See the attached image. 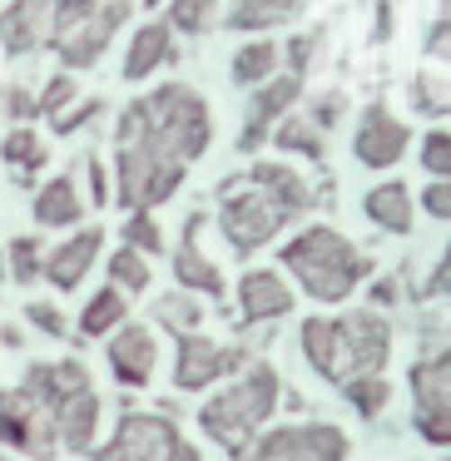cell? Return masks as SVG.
<instances>
[{
  "label": "cell",
  "instance_id": "6da1fadb",
  "mask_svg": "<svg viewBox=\"0 0 451 461\" xmlns=\"http://www.w3.org/2000/svg\"><path fill=\"white\" fill-rule=\"evenodd\" d=\"M209 140H213L209 100L184 80H169L159 90H149L144 100H130L120 124H114V144L154 154V159H169V164H184V169L194 159H203Z\"/></svg>",
  "mask_w": 451,
  "mask_h": 461
},
{
  "label": "cell",
  "instance_id": "7a4b0ae2",
  "mask_svg": "<svg viewBox=\"0 0 451 461\" xmlns=\"http://www.w3.org/2000/svg\"><path fill=\"white\" fill-rule=\"evenodd\" d=\"M283 273L298 283L308 298L318 303H342L357 293V283L372 273V258L347 239V233L328 229V223H308L302 233H293L278 253Z\"/></svg>",
  "mask_w": 451,
  "mask_h": 461
},
{
  "label": "cell",
  "instance_id": "3957f363",
  "mask_svg": "<svg viewBox=\"0 0 451 461\" xmlns=\"http://www.w3.org/2000/svg\"><path fill=\"white\" fill-rule=\"evenodd\" d=\"M278 402H283V377L268 367V362H248L243 377H233L229 387L213 392V397L199 407V427H203V437H209L213 447H223L233 456V451H243L263 427H268V417L278 411Z\"/></svg>",
  "mask_w": 451,
  "mask_h": 461
},
{
  "label": "cell",
  "instance_id": "277c9868",
  "mask_svg": "<svg viewBox=\"0 0 451 461\" xmlns=\"http://www.w3.org/2000/svg\"><path fill=\"white\" fill-rule=\"evenodd\" d=\"M95 461H203L199 447L164 411H124Z\"/></svg>",
  "mask_w": 451,
  "mask_h": 461
},
{
  "label": "cell",
  "instance_id": "5b68a950",
  "mask_svg": "<svg viewBox=\"0 0 451 461\" xmlns=\"http://www.w3.org/2000/svg\"><path fill=\"white\" fill-rule=\"evenodd\" d=\"M288 223H293L288 213H283L268 194L253 189L248 179H229L219 189V229H223V239H229L233 253H258L263 243H273Z\"/></svg>",
  "mask_w": 451,
  "mask_h": 461
},
{
  "label": "cell",
  "instance_id": "8992f818",
  "mask_svg": "<svg viewBox=\"0 0 451 461\" xmlns=\"http://www.w3.org/2000/svg\"><path fill=\"white\" fill-rule=\"evenodd\" d=\"M411 387V427L421 431V441L446 447L451 441V357L446 342H431L427 352H417L407 372Z\"/></svg>",
  "mask_w": 451,
  "mask_h": 461
},
{
  "label": "cell",
  "instance_id": "52a82bcc",
  "mask_svg": "<svg viewBox=\"0 0 451 461\" xmlns=\"http://www.w3.org/2000/svg\"><path fill=\"white\" fill-rule=\"evenodd\" d=\"M352 441L332 421H293V427L258 431L233 461H347Z\"/></svg>",
  "mask_w": 451,
  "mask_h": 461
},
{
  "label": "cell",
  "instance_id": "ba28073f",
  "mask_svg": "<svg viewBox=\"0 0 451 461\" xmlns=\"http://www.w3.org/2000/svg\"><path fill=\"white\" fill-rule=\"evenodd\" d=\"M184 164H169V159H154V154H140V149H124L114 144V203H124L130 213H149L159 203H169L184 184Z\"/></svg>",
  "mask_w": 451,
  "mask_h": 461
},
{
  "label": "cell",
  "instance_id": "9c48e42d",
  "mask_svg": "<svg viewBox=\"0 0 451 461\" xmlns=\"http://www.w3.org/2000/svg\"><path fill=\"white\" fill-rule=\"evenodd\" d=\"M338 328V377L332 387L347 377H367V372H387L392 357V322L377 308H352L342 318H332Z\"/></svg>",
  "mask_w": 451,
  "mask_h": 461
},
{
  "label": "cell",
  "instance_id": "30bf717a",
  "mask_svg": "<svg viewBox=\"0 0 451 461\" xmlns=\"http://www.w3.org/2000/svg\"><path fill=\"white\" fill-rule=\"evenodd\" d=\"M174 342H179L174 348V387L179 392H203L248 367V348H219L199 332H174Z\"/></svg>",
  "mask_w": 451,
  "mask_h": 461
},
{
  "label": "cell",
  "instance_id": "8fae6325",
  "mask_svg": "<svg viewBox=\"0 0 451 461\" xmlns=\"http://www.w3.org/2000/svg\"><path fill=\"white\" fill-rule=\"evenodd\" d=\"M0 447L21 451V456H55L60 441H55V427L21 387H0Z\"/></svg>",
  "mask_w": 451,
  "mask_h": 461
},
{
  "label": "cell",
  "instance_id": "7c38bea8",
  "mask_svg": "<svg viewBox=\"0 0 451 461\" xmlns=\"http://www.w3.org/2000/svg\"><path fill=\"white\" fill-rule=\"evenodd\" d=\"M407 149H411V130L382 100H372L367 110H362V120H357V134H352L357 164L372 169V174H382V169H392V164L407 159Z\"/></svg>",
  "mask_w": 451,
  "mask_h": 461
},
{
  "label": "cell",
  "instance_id": "4fadbf2b",
  "mask_svg": "<svg viewBox=\"0 0 451 461\" xmlns=\"http://www.w3.org/2000/svg\"><path fill=\"white\" fill-rule=\"evenodd\" d=\"M134 5H114V0H100L90 15H85L80 25H75L70 35H65L60 45H55V55H60L65 70H95V65L104 60V50H110V41L120 35V25L130 21Z\"/></svg>",
  "mask_w": 451,
  "mask_h": 461
},
{
  "label": "cell",
  "instance_id": "5bb4252c",
  "mask_svg": "<svg viewBox=\"0 0 451 461\" xmlns=\"http://www.w3.org/2000/svg\"><path fill=\"white\" fill-rule=\"evenodd\" d=\"M95 382H90V367H85L80 357H60V362H31V372H25V382H21V392L35 402V407L50 417V427H55V417H60L65 407H70L80 392H90Z\"/></svg>",
  "mask_w": 451,
  "mask_h": 461
},
{
  "label": "cell",
  "instance_id": "9a60e30c",
  "mask_svg": "<svg viewBox=\"0 0 451 461\" xmlns=\"http://www.w3.org/2000/svg\"><path fill=\"white\" fill-rule=\"evenodd\" d=\"M302 100V75H273L253 90L248 100V114H243V134H239V149L243 154H258L263 140L273 134V124L283 114H293V104Z\"/></svg>",
  "mask_w": 451,
  "mask_h": 461
},
{
  "label": "cell",
  "instance_id": "2e32d148",
  "mask_svg": "<svg viewBox=\"0 0 451 461\" xmlns=\"http://www.w3.org/2000/svg\"><path fill=\"white\" fill-rule=\"evenodd\" d=\"M50 45V0H11L0 11V50L11 60H31Z\"/></svg>",
  "mask_w": 451,
  "mask_h": 461
},
{
  "label": "cell",
  "instance_id": "e0dca14e",
  "mask_svg": "<svg viewBox=\"0 0 451 461\" xmlns=\"http://www.w3.org/2000/svg\"><path fill=\"white\" fill-rule=\"evenodd\" d=\"M154 367H159V338L140 322H120L110 332V372L124 387H149Z\"/></svg>",
  "mask_w": 451,
  "mask_h": 461
},
{
  "label": "cell",
  "instance_id": "ac0fdd59",
  "mask_svg": "<svg viewBox=\"0 0 451 461\" xmlns=\"http://www.w3.org/2000/svg\"><path fill=\"white\" fill-rule=\"evenodd\" d=\"M100 253H104V229H75L60 249L45 253L41 278H50V288H60V293H75L85 278H90V268H95Z\"/></svg>",
  "mask_w": 451,
  "mask_h": 461
},
{
  "label": "cell",
  "instance_id": "d6986e66",
  "mask_svg": "<svg viewBox=\"0 0 451 461\" xmlns=\"http://www.w3.org/2000/svg\"><path fill=\"white\" fill-rule=\"evenodd\" d=\"M293 312V288L278 268H248L239 278V322L253 328V322H273Z\"/></svg>",
  "mask_w": 451,
  "mask_h": 461
},
{
  "label": "cell",
  "instance_id": "ffe728a7",
  "mask_svg": "<svg viewBox=\"0 0 451 461\" xmlns=\"http://www.w3.org/2000/svg\"><path fill=\"white\" fill-rule=\"evenodd\" d=\"M203 213H194L189 223H184V243L179 253H174V283H179L184 293H203V298H223V268L203 253Z\"/></svg>",
  "mask_w": 451,
  "mask_h": 461
},
{
  "label": "cell",
  "instance_id": "44dd1931",
  "mask_svg": "<svg viewBox=\"0 0 451 461\" xmlns=\"http://www.w3.org/2000/svg\"><path fill=\"white\" fill-rule=\"evenodd\" d=\"M243 179H248L258 194H268V199L278 203L283 213H288V219H302V213H308L312 203H318V199H312V189H308V179H302V174L293 169V164L258 159L248 174H243Z\"/></svg>",
  "mask_w": 451,
  "mask_h": 461
},
{
  "label": "cell",
  "instance_id": "7402d4cb",
  "mask_svg": "<svg viewBox=\"0 0 451 461\" xmlns=\"http://www.w3.org/2000/svg\"><path fill=\"white\" fill-rule=\"evenodd\" d=\"M179 60V45H174V31L164 21H144L140 31L130 35V50H124V80L144 85L154 70Z\"/></svg>",
  "mask_w": 451,
  "mask_h": 461
},
{
  "label": "cell",
  "instance_id": "603a6c76",
  "mask_svg": "<svg viewBox=\"0 0 451 461\" xmlns=\"http://www.w3.org/2000/svg\"><path fill=\"white\" fill-rule=\"evenodd\" d=\"M362 213H367L382 233H397L401 239V233H411V223H417V199H411V189L401 179H387V184H377V189H367Z\"/></svg>",
  "mask_w": 451,
  "mask_h": 461
},
{
  "label": "cell",
  "instance_id": "cb8c5ba5",
  "mask_svg": "<svg viewBox=\"0 0 451 461\" xmlns=\"http://www.w3.org/2000/svg\"><path fill=\"white\" fill-rule=\"evenodd\" d=\"M100 417H104V402L100 392H80V397L70 402V407L55 417V441H60L65 451H90L95 437H100Z\"/></svg>",
  "mask_w": 451,
  "mask_h": 461
},
{
  "label": "cell",
  "instance_id": "d4e9b609",
  "mask_svg": "<svg viewBox=\"0 0 451 461\" xmlns=\"http://www.w3.org/2000/svg\"><path fill=\"white\" fill-rule=\"evenodd\" d=\"M80 219H85V194L70 174L41 184V194H35V223L41 229H75Z\"/></svg>",
  "mask_w": 451,
  "mask_h": 461
},
{
  "label": "cell",
  "instance_id": "484cf974",
  "mask_svg": "<svg viewBox=\"0 0 451 461\" xmlns=\"http://www.w3.org/2000/svg\"><path fill=\"white\" fill-rule=\"evenodd\" d=\"M0 159L15 169V184H21V189H31V184H35V169H45L50 149H45V140L31 130V124H15V130L0 140Z\"/></svg>",
  "mask_w": 451,
  "mask_h": 461
},
{
  "label": "cell",
  "instance_id": "4316f807",
  "mask_svg": "<svg viewBox=\"0 0 451 461\" xmlns=\"http://www.w3.org/2000/svg\"><path fill=\"white\" fill-rule=\"evenodd\" d=\"M268 140L278 144L283 154H302L308 164H322V159H328V134H322L318 124L308 120V114H283V120L273 124Z\"/></svg>",
  "mask_w": 451,
  "mask_h": 461
},
{
  "label": "cell",
  "instance_id": "83f0119b",
  "mask_svg": "<svg viewBox=\"0 0 451 461\" xmlns=\"http://www.w3.org/2000/svg\"><path fill=\"white\" fill-rule=\"evenodd\" d=\"M278 41H248V45H239L233 50V65H229V75H233V85H243V90H258L263 80H273L278 75Z\"/></svg>",
  "mask_w": 451,
  "mask_h": 461
},
{
  "label": "cell",
  "instance_id": "f1b7e54d",
  "mask_svg": "<svg viewBox=\"0 0 451 461\" xmlns=\"http://www.w3.org/2000/svg\"><path fill=\"white\" fill-rule=\"evenodd\" d=\"M124 318H130V298H124L120 288H100L90 303H85V312H80V338L100 342V338H110Z\"/></svg>",
  "mask_w": 451,
  "mask_h": 461
},
{
  "label": "cell",
  "instance_id": "f546056e",
  "mask_svg": "<svg viewBox=\"0 0 451 461\" xmlns=\"http://www.w3.org/2000/svg\"><path fill=\"white\" fill-rule=\"evenodd\" d=\"M338 387H342V397H347V407L357 411V417H367V421H377L382 411H387V402H392V382H387V372L347 377V382H338Z\"/></svg>",
  "mask_w": 451,
  "mask_h": 461
},
{
  "label": "cell",
  "instance_id": "4dcf8cb0",
  "mask_svg": "<svg viewBox=\"0 0 451 461\" xmlns=\"http://www.w3.org/2000/svg\"><path fill=\"white\" fill-rule=\"evenodd\" d=\"M149 283H154V268H149V258H144V253H134V249H114L110 253V288L144 293Z\"/></svg>",
  "mask_w": 451,
  "mask_h": 461
},
{
  "label": "cell",
  "instance_id": "1f68e13d",
  "mask_svg": "<svg viewBox=\"0 0 451 461\" xmlns=\"http://www.w3.org/2000/svg\"><path fill=\"white\" fill-rule=\"evenodd\" d=\"M169 5V31L174 35H203L213 25V15H219V0H164Z\"/></svg>",
  "mask_w": 451,
  "mask_h": 461
},
{
  "label": "cell",
  "instance_id": "d6a6232c",
  "mask_svg": "<svg viewBox=\"0 0 451 461\" xmlns=\"http://www.w3.org/2000/svg\"><path fill=\"white\" fill-rule=\"evenodd\" d=\"M41 268H45V249H41L35 233H21V239L5 243V273H11L15 283H35Z\"/></svg>",
  "mask_w": 451,
  "mask_h": 461
},
{
  "label": "cell",
  "instance_id": "836d02e7",
  "mask_svg": "<svg viewBox=\"0 0 451 461\" xmlns=\"http://www.w3.org/2000/svg\"><path fill=\"white\" fill-rule=\"evenodd\" d=\"M75 100H80V80H75L70 70H60V75H50V80H45V90H41V95H35V114L55 120V114L70 110Z\"/></svg>",
  "mask_w": 451,
  "mask_h": 461
},
{
  "label": "cell",
  "instance_id": "e575fe53",
  "mask_svg": "<svg viewBox=\"0 0 451 461\" xmlns=\"http://www.w3.org/2000/svg\"><path fill=\"white\" fill-rule=\"evenodd\" d=\"M124 249H134V253H144V258H154V253H164V229H159V219L154 213H130L124 219Z\"/></svg>",
  "mask_w": 451,
  "mask_h": 461
},
{
  "label": "cell",
  "instance_id": "d590c367",
  "mask_svg": "<svg viewBox=\"0 0 451 461\" xmlns=\"http://www.w3.org/2000/svg\"><path fill=\"white\" fill-rule=\"evenodd\" d=\"M411 110L427 120H446V80L441 75H417L411 80Z\"/></svg>",
  "mask_w": 451,
  "mask_h": 461
},
{
  "label": "cell",
  "instance_id": "8d00e7d4",
  "mask_svg": "<svg viewBox=\"0 0 451 461\" xmlns=\"http://www.w3.org/2000/svg\"><path fill=\"white\" fill-rule=\"evenodd\" d=\"M159 322L164 328H174V332H199V322H203V308L189 298V293H174V298H159Z\"/></svg>",
  "mask_w": 451,
  "mask_h": 461
},
{
  "label": "cell",
  "instance_id": "74e56055",
  "mask_svg": "<svg viewBox=\"0 0 451 461\" xmlns=\"http://www.w3.org/2000/svg\"><path fill=\"white\" fill-rule=\"evenodd\" d=\"M421 169H427L431 179H446L451 174V134L441 130V124L421 134Z\"/></svg>",
  "mask_w": 451,
  "mask_h": 461
},
{
  "label": "cell",
  "instance_id": "f35d334b",
  "mask_svg": "<svg viewBox=\"0 0 451 461\" xmlns=\"http://www.w3.org/2000/svg\"><path fill=\"white\" fill-rule=\"evenodd\" d=\"M223 25H229V31H248V35H263V31H273V15L263 11L258 0H233L229 11H223Z\"/></svg>",
  "mask_w": 451,
  "mask_h": 461
},
{
  "label": "cell",
  "instance_id": "ab89813d",
  "mask_svg": "<svg viewBox=\"0 0 451 461\" xmlns=\"http://www.w3.org/2000/svg\"><path fill=\"white\" fill-rule=\"evenodd\" d=\"M318 50H322V31H308V35H293L288 45H278V60H288V75H308Z\"/></svg>",
  "mask_w": 451,
  "mask_h": 461
},
{
  "label": "cell",
  "instance_id": "60d3db41",
  "mask_svg": "<svg viewBox=\"0 0 451 461\" xmlns=\"http://www.w3.org/2000/svg\"><path fill=\"white\" fill-rule=\"evenodd\" d=\"M100 114H104V100H80V104H70V110H60L50 124H55V134H80L85 124L100 120Z\"/></svg>",
  "mask_w": 451,
  "mask_h": 461
},
{
  "label": "cell",
  "instance_id": "b9f144b4",
  "mask_svg": "<svg viewBox=\"0 0 451 461\" xmlns=\"http://www.w3.org/2000/svg\"><path fill=\"white\" fill-rule=\"evenodd\" d=\"M0 110H5V120H15V124L41 120V114H35V95L25 90V85H11V90L0 95Z\"/></svg>",
  "mask_w": 451,
  "mask_h": 461
},
{
  "label": "cell",
  "instance_id": "7bdbcfd3",
  "mask_svg": "<svg viewBox=\"0 0 451 461\" xmlns=\"http://www.w3.org/2000/svg\"><path fill=\"white\" fill-rule=\"evenodd\" d=\"M25 322H31V328H41L45 338H65V312L55 308V303H31V308H25Z\"/></svg>",
  "mask_w": 451,
  "mask_h": 461
},
{
  "label": "cell",
  "instance_id": "ee69618b",
  "mask_svg": "<svg viewBox=\"0 0 451 461\" xmlns=\"http://www.w3.org/2000/svg\"><path fill=\"white\" fill-rule=\"evenodd\" d=\"M421 50H427L431 60H446V55H451V21H446V11H437V15H431V25H427V41H421Z\"/></svg>",
  "mask_w": 451,
  "mask_h": 461
},
{
  "label": "cell",
  "instance_id": "f6af8a7d",
  "mask_svg": "<svg viewBox=\"0 0 451 461\" xmlns=\"http://www.w3.org/2000/svg\"><path fill=\"white\" fill-rule=\"evenodd\" d=\"M421 209H427V219L446 223L451 219V184L446 179H431L427 189H421Z\"/></svg>",
  "mask_w": 451,
  "mask_h": 461
},
{
  "label": "cell",
  "instance_id": "bcb514c9",
  "mask_svg": "<svg viewBox=\"0 0 451 461\" xmlns=\"http://www.w3.org/2000/svg\"><path fill=\"white\" fill-rule=\"evenodd\" d=\"M342 110H347V100H342V90H328V95H322V100H318V104H312V110H308V120L318 124L322 134H328L332 124H338V114H342Z\"/></svg>",
  "mask_w": 451,
  "mask_h": 461
},
{
  "label": "cell",
  "instance_id": "7dc6e473",
  "mask_svg": "<svg viewBox=\"0 0 451 461\" xmlns=\"http://www.w3.org/2000/svg\"><path fill=\"white\" fill-rule=\"evenodd\" d=\"M85 174H90V203H100V209H104V203L114 199L110 174H104V159H95V154H90V159H85Z\"/></svg>",
  "mask_w": 451,
  "mask_h": 461
},
{
  "label": "cell",
  "instance_id": "c3c4849f",
  "mask_svg": "<svg viewBox=\"0 0 451 461\" xmlns=\"http://www.w3.org/2000/svg\"><path fill=\"white\" fill-rule=\"evenodd\" d=\"M441 293H446V258L431 263V273H427V283L417 288V298H441Z\"/></svg>",
  "mask_w": 451,
  "mask_h": 461
},
{
  "label": "cell",
  "instance_id": "681fc988",
  "mask_svg": "<svg viewBox=\"0 0 451 461\" xmlns=\"http://www.w3.org/2000/svg\"><path fill=\"white\" fill-rule=\"evenodd\" d=\"M263 11L273 15L278 25H288V21H298V11H302V0H258Z\"/></svg>",
  "mask_w": 451,
  "mask_h": 461
},
{
  "label": "cell",
  "instance_id": "f907efd6",
  "mask_svg": "<svg viewBox=\"0 0 451 461\" xmlns=\"http://www.w3.org/2000/svg\"><path fill=\"white\" fill-rule=\"evenodd\" d=\"M372 41L387 45L392 41V0H377V21H372Z\"/></svg>",
  "mask_w": 451,
  "mask_h": 461
},
{
  "label": "cell",
  "instance_id": "816d5d0a",
  "mask_svg": "<svg viewBox=\"0 0 451 461\" xmlns=\"http://www.w3.org/2000/svg\"><path fill=\"white\" fill-rule=\"evenodd\" d=\"M372 303H377V308L397 303V278H377V283H372Z\"/></svg>",
  "mask_w": 451,
  "mask_h": 461
},
{
  "label": "cell",
  "instance_id": "f5cc1de1",
  "mask_svg": "<svg viewBox=\"0 0 451 461\" xmlns=\"http://www.w3.org/2000/svg\"><path fill=\"white\" fill-rule=\"evenodd\" d=\"M0 342H5V348H21V328H15V322H5V328H0Z\"/></svg>",
  "mask_w": 451,
  "mask_h": 461
},
{
  "label": "cell",
  "instance_id": "db71d44e",
  "mask_svg": "<svg viewBox=\"0 0 451 461\" xmlns=\"http://www.w3.org/2000/svg\"><path fill=\"white\" fill-rule=\"evenodd\" d=\"M5 278H11V273H5V249H0V283H5Z\"/></svg>",
  "mask_w": 451,
  "mask_h": 461
},
{
  "label": "cell",
  "instance_id": "11a10c76",
  "mask_svg": "<svg viewBox=\"0 0 451 461\" xmlns=\"http://www.w3.org/2000/svg\"><path fill=\"white\" fill-rule=\"evenodd\" d=\"M154 5H164V0H144V11H154Z\"/></svg>",
  "mask_w": 451,
  "mask_h": 461
},
{
  "label": "cell",
  "instance_id": "9f6ffc18",
  "mask_svg": "<svg viewBox=\"0 0 451 461\" xmlns=\"http://www.w3.org/2000/svg\"><path fill=\"white\" fill-rule=\"evenodd\" d=\"M114 5H134V0H114Z\"/></svg>",
  "mask_w": 451,
  "mask_h": 461
},
{
  "label": "cell",
  "instance_id": "6f0895ef",
  "mask_svg": "<svg viewBox=\"0 0 451 461\" xmlns=\"http://www.w3.org/2000/svg\"><path fill=\"white\" fill-rule=\"evenodd\" d=\"M0 461H15V456H0Z\"/></svg>",
  "mask_w": 451,
  "mask_h": 461
}]
</instances>
